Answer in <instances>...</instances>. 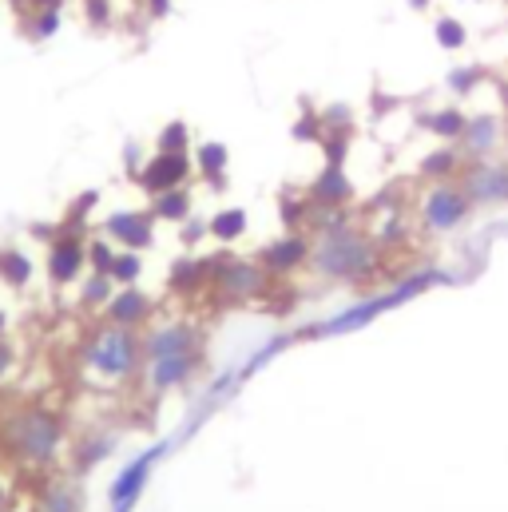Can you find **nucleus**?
I'll return each mask as SVG.
<instances>
[{"mask_svg": "<svg viewBox=\"0 0 508 512\" xmlns=\"http://www.w3.org/2000/svg\"><path fill=\"white\" fill-rule=\"evenodd\" d=\"M501 139H505V131H501V120H497V116H473V120L465 124L461 147H465L473 159H485V155L497 151Z\"/></svg>", "mask_w": 508, "mask_h": 512, "instance_id": "obj_17", "label": "nucleus"}, {"mask_svg": "<svg viewBox=\"0 0 508 512\" xmlns=\"http://www.w3.org/2000/svg\"><path fill=\"white\" fill-rule=\"evenodd\" d=\"M0 278L8 286H24L32 278V262L24 251H0Z\"/></svg>", "mask_w": 508, "mask_h": 512, "instance_id": "obj_26", "label": "nucleus"}, {"mask_svg": "<svg viewBox=\"0 0 508 512\" xmlns=\"http://www.w3.org/2000/svg\"><path fill=\"white\" fill-rule=\"evenodd\" d=\"M278 211H282V223H290V231H298L314 207H310L306 199H286V195H282V207H278Z\"/></svg>", "mask_w": 508, "mask_h": 512, "instance_id": "obj_33", "label": "nucleus"}, {"mask_svg": "<svg viewBox=\"0 0 508 512\" xmlns=\"http://www.w3.org/2000/svg\"><path fill=\"white\" fill-rule=\"evenodd\" d=\"M155 203H151V215L155 219H167V223H183L187 215H191V195L183 191V187H171V191H159V195H151Z\"/></svg>", "mask_w": 508, "mask_h": 512, "instance_id": "obj_20", "label": "nucleus"}, {"mask_svg": "<svg viewBox=\"0 0 508 512\" xmlns=\"http://www.w3.org/2000/svg\"><path fill=\"white\" fill-rule=\"evenodd\" d=\"M433 274H425V278H417V282H405L401 290H393V294H385V298H374V302H362V306H354V310H346L342 318H334L330 326H322L326 334H342V330H350V326H362V322H370L374 314H381V310H389V306H397V302H405L409 294H417L425 282H429Z\"/></svg>", "mask_w": 508, "mask_h": 512, "instance_id": "obj_14", "label": "nucleus"}, {"mask_svg": "<svg viewBox=\"0 0 508 512\" xmlns=\"http://www.w3.org/2000/svg\"><path fill=\"white\" fill-rule=\"evenodd\" d=\"M147 12L159 20V16H167V12H171V0H147Z\"/></svg>", "mask_w": 508, "mask_h": 512, "instance_id": "obj_40", "label": "nucleus"}, {"mask_svg": "<svg viewBox=\"0 0 508 512\" xmlns=\"http://www.w3.org/2000/svg\"><path fill=\"white\" fill-rule=\"evenodd\" d=\"M112 453V437H100V441H92L84 453H80V465H96V461H104Z\"/></svg>", "mask_w": 508, "mask_h": 512, "instance_id": "obj_35", "label": "nucleus"}, {"mask_svg": "<svg viewBox=\"0 0 508 512\" xmlns=\"http://www.w3.org/2000/svg\"><path fill=\"white\" fill-rule=\"evenodd\" d=\"M314 270L326 274V278H338V282H366L378 274V251L374 243L346 227L342 215H330L322 219V231H318V243H314Z\"/></svg>", "mask_w": 508, "mask_h": 512, "instance_id": "obj_1", "label": "nucleus"}, {"mask_svg": "<svg viewBox=\"0 0 508 512\" xmlns=\"http://www.w3.org/2000/svg\"><path fill=\"white\" fill-rule=\"evenodd\" d=\"M108 274H112V282H120V286H135V278L143 274V258H139V251H120Z\"/></svg>", "mask_w": 508, "mask_h": 512, "instance_id": "obj_28", "label": "nucleus"}, {"mask_svg": "<svg viewBox=\"0 0 508 512\" xmlns=\"http://www.w3.org/2000/svg\"><path fill=\"white\" fill-rule=\"evenodd\" d=\"M88 266V247L80 243V235H56L52 239V251H48V274L52 282L68 286L80 278V270Z\"/></svg>", "mask_w": 508, "mask_h": 512, "instance_id": "obj_12", "label": "nucleus"}, {"mask_svg": "<svg viewBox=\"0 0 508 512\" xmlns=\"http://www.w3.org/2000/svg\"><path fill=\"white\" fill-rule=\"evenodd\" d=\"M505 139H508V131H505Z\"/></svg>", "mask_w": 508, "mask_h": 512, "instance_id": "obj_46", "label": "nucleus"}, {"mask_svg": "<svg viewBox=\"0 0 508 512\" xmlns=\"http://www.w3.org/2000/svg\"><path fill=\"white\" fill-rule=\"evenodd\" d=\"M469 211H473V203H469V195H465V187L461 183H433L429 187V195L421 199V219H425V227L429 231H457L465 219H469Z\"/></svg>", "mask_w": 508, "mask_h": 512, "instance_id": "obj_5", "label": "nucleus"}, {"mask_svg": "<svg viewBox=\"0 0 508 512\" xmlns=\"http://www.w3.org/2000/svg\"><path fill=\"white\" fill-rule=\"evenodd\" d=\"M104 235L112 243H124L127 251H143L155 239V215L151 211H116V215H108Z\"/></svg>", "mask_w": 508, "mask_h": 512, "instance_id": "obj_9", "label": "nucleus"}, {"mask_svg": "<svg viewBox=\"0 0 508 512\" xmlns=\"http://www.w3.org/2000/svg\"><path fill=\"white\" fill-rule=\"evenodd\" d=\"M310 251H314V247H310V243H306L298 231H290V235L274 239L270 247H262V255H258V266H262L270 278H282V274H290V270L306 266Z\"/></svg>", "mask_w": 508, "mask_h": 512, "instance_id": "obj_11", "label": "nucleus"}, {"mask_svg": "<svg viewBox=\"0 0 508 512\" xmlns=\"http://www.w3.org/2000/svg\"><path fill=\"white\" fill-rule=\"evenodd\" d=\"M167 282H171V290H183V294L199 290L203 282H211V274H207V258H179V262L171 266Z\"/></svg>", "mask_w": 508, "mask_h": 512, "instance_id": "obj_19", "label": "nucleus"}, {"mask_svg": "<svg viewBox=\"0 0 508 512\" xmlns=\"http://www.w3.org/2000/svg\"><path fill=\"white\" fill-rule=\"evenodd\" d=\"M84 8H88V20H92L96 28H104V24L112 20V4H108V0H84Z\"/></svg>", "mask_w": 508, "mask_h": 512, "instance_id": "obj_36", "label": "nucleus"}, {"mask_svg": "<svg viewBox=\"0 0 508 512\" xmlns=\"http://www.w3.org/2000/svg\"><path fill=\"white\" fill-rule=\"evenodd\" d=\"M433 36H437V44L449 48V52H457V48L469 44V28H465L457 16H441V20L433 24Z\"/></svg>", "mask_w": 508, "mask_h": 512, "instance_id": "obj_27", "label": "nucleus"}, {"mask_svg": "<svg viewBox=\"0 0 508 512\" xmlns=\"http://www.w3.org/2000/svg\"><path fill=\"white\" fill-rule=\"evenodd\" d=\"M247 211L243 207H227V211H219L211 223H207V231L219 239V243H235V239H243L247 235Z\"/></svg>", "mask_w": 508, "mask_h": 512, "instance_id": "obj_23", "label": "nucleus"}, {"mask_svg": "<svg viewBox=\"0 0 508 512\" xmlns=\"http://www.w3.org/2000/svg\"><path fill=\"white\" fill-rule=\"evenodd\" d=\"M187 175H191V159H187V151H155V155L135 171V179H139V187H143L147 195L183 187Z\"/></svg>", "mask_w": 508, "mask_h": 512, "instance_id": "obj_7", "label": "nucleus"}, {"mask_svg": "<svg viewBox=\"0 0 508 512\" xmlns=\"http://www.w3.org/2000/svg\"><path fill=\"white\" fill-rule=\"evenodd\" d=\"M167 453V445H155V449H147L143 457H135L131 465H127L124 473L112 481V505L116 512H131V505L139 501V493H143V485H147V477H151V469H155V461Z\"/></svg>", "mask_w": 508, "mask_h": 512, "instance_id": "obj_8", "label": "nucleus"}, {"mask_svg": "<svg viewBox=\"0 0 508 512\" xmlns=\"http://www.w3.org/2000/svg\"><path fill=\"white\" fill-rule=\"evenodd\" d=\"M350 135H354V128H326L322 135H318V147L326 151V163H346V155H350Z\"/></svg>", "mask_w": 508, "mask_h": 512, "instance_id": "obj_25", "label": "nucleus"}, {"mask_svg": "<svg viewBox=\"0 0 508 512\" xmlns=\"http://www.w3.org/2000/svg\"><path fill=\"white\" fill-rule=\"evenodd\" d=\"M421 124L433 131L437 139H461L465 135V124H469V116L461 112V108H437V112H429V116H421Z\"/></svg>", "mask_w": 508, "mask_h": 512, "instance_id": "obj_21", "label": "nucleus"}, {"mask_svg": "<svg viewBox=\"0 0 508 512\" xmlns=\"http://www.w3.org/2000/svg\"><path fill=\"white\" fill-rule=\"evenodd\" d=\"M143 362V338L127 326H104L84 354V366L104 382H124Z\"/></svg>", "mask_w": 508, "mask_h": 512, "instance_id": "obj_2", "label": "nucleus"}, {"mask_svg": "<svg viewBox=\"0 0 508 512\" xmlns=\"http://www.w3.org/2000/svg\"><path fill=\"white\" fill-rule=\"evenodd\" d=\"M0 330H4V314H0Z\"/></svg>", "mask_w": 508, "mask_h": 512, "instance_id": "obj_45", "label": "nucleus"}, {"mask_svg": "<svg viewBox=\"0 0 508 512\" xmlns=\"http://www.w3.org/2000/svg\"><path fill=\"white\" fill-rule=\"evenodd\" d=\"M4 433H8V449L28 465H48L64 437L56 413H48V409H20Z\"/></svg>", "mask_w": 508, "mask_h": 512, "instance_id": "obj_3", "label": "nucleus"}, {"mask_svg": "<svg viewBox=\"0 0 508 512\" xmlns=\"http://www.w3.org/2000/svg\"><path fill=\"white\" fill-rule=\"evenodd\" d=\"M187 350H199V334L183 322H171V326H159L143 338V362L147 358H163V354H187Z\"/></svg>", "mask_w": 508, "mask_h": 512, "instance_id": "obj_15", "label": "nucleus"}, {"mask_svg": "<svg viewBox=\"0 0 508 512\" xmlns=\"http://www.w3.org/2000/svg\"><path fill=\"white\" fill-rule=\"evenodd\" d=\"M461 187H465V195H469L473 207H497V203H508V163L473 159L469 167H461Z\"/></svg>", "mask_w": 508, "mask_h": 512, "instance_id": "obj_6", "label": "nucleus"}, {"mask_svg": "<svg viewBox=\"0 0 508 512\" xmlns=\"http://www.w3.org/2000/svg\"><path fill=\"white\" fill-rule=\"evenodd\" d=\"M40 512H80V493L64 481H52L40 493Z\"/></svg>", "mask_w": 508, "mask_h": 512, "instance_id": "obj_24", "label": "nucleus"}, {"mask_svg": "<svg viewBox=\"0 0 508 512\" xmlns=\"http://www.w3.org/2000/svg\"><path fill=\"white\" fill-rule=\"evenodd\" d=\"M88 262H92V270H96V274H108V270H112V262H116L112 243H108V239H96V243L88 247Z\"/></svg>", "mask_w": 508, "mask_h": 512, "instance_id": "obj_34", "label": "nucleus"}, {"mask_svg": "<svg viewBox=\"0 0 508 512\" xmlns=\"http://www.w3.org/2000/svg\"><path fill=\"white\" fill-rule=\"evenodd\" d=\"M326 128H354L350 108H346V104H334V108L326 112Z\"/></svg>", "mask_w": 508, "mask_h": 512, "instance_id": "obj_37", "label": "nucleus"}, {"mask_svg": "<svg viewBox=\"0 0 508 512\" xmlns=\"http://www.w3.org/2000/svg\"><path fill=\"white\" fill-rule=\"evenodd\" d=\"M96 199H100V195H96V191H88V195H80V199H76V207H72V215H76V219H80V215H88V211H92V203H96Z\"/></svg>", "mask_w": 508, "mask_h": 512, "instance_id": "obj_39", "label": "nucleus"}, {"mask_svg": "<svg viewBox=\"0 0 508 512\" xmlns=\"http://www.w3.org/2000/svg\"><path fill=\"white\" fill-rule=\"evenodd\" d=\"M104 310H108V322H112V326L135 330V326H143V322L151 318V298H147L143 290H135V286H124L120 294H112V302H108Z\"/></svg>", "mask_w": 508, "mask_h": 512, "instance_id": "obj_16", "label": "nucleus"}, {"mask_svg": "<svg viewBox=\"0 0 508 512\" xmlns=\"http://www.w3.org/2000/svg\"><path fill=\"white\" fill-rule=\"evenodd\" d=\"M227 163H231L227 143L207 139V143H199V147H195V167L211 179V187H223V183H227Z\"/></svg>", "mask_w": 508, "mask_h": 512, "instance_id": "obj_18", "label": "nucleus"}, {"mask_svg": "<svg viewBox=\"0 0 508 512\" xmlns=\"http://www.w3.org/2000/svg\"><path fill=\"white\" fill-rule=\"evenodd\" d=\"M60 8H36L32 12V20H28V36L32 40H48V36H56L60 32Z\"/></svg>", "mask_w": 508, "mask_h": 512, "instance_id": "obj_29", "label": "nucleus"}, {"mask_svg": "<svg viewBox=\"0 0 508 512\" xmlns=\"http://www.w3.org/2000/svg\"><path fill=\"white\" fill-rule=\"evenodd\" d=\"M203 235H211L203 223H187V227H183V243H187V247H191V243H199Z\"/></svg>", "mask_w": 508, "mask_h": 512, "instance_id": "obj_38", "label": "nucleus"}, {"mask_svg": "<svg viewBox=\"0 0 508 512\" xmlns=\"http://www.w3.org/2000/svg\"><path fill=\"white\" fill-rule=\"evenodd\" d=\"M12 4H20V8H60V0H12Z\"/></svg>", "mask_w": 508, "mask_h": 512, "instance_id": "obj_41", "label": "nucleus"}, {"mask_svg": "<svg viewBox=\"0 0 508 512\" xmlns=\"http://www.w3.org/2000/svg\"><path fill=\"white\" fill-rule=\"evenodd\" d=\"M112 274H92L88 282H84V290H80V298H84V306H108L112 302Z\"/></svg>", "mask_w": 508, "mask_h": 512, "instance_id": "obj_30", "label": "nucleus"}, {"mask_svg": "<svg viewBox=\"0 0 508 512\" xmlns=\"http://www.w3.org/2000/svg\"><path fill=\"white\" fill-rule=\"evenodd\" d=\"M425 4H429V0H413V8H425Z\"/></svg>", "mask_w": 508, "mask_h": 512, "instance_id": "obj_44", "label": "nucleus"}, {"mask_svg": "<svg viewBox=\"0 0 508 512\" xmlns=\"http://www.w3.org/2000/svg\"><path fill=\"white\" fill-rule=\"evenodd\" d=\"M191 147V128L183 120H171L159 131V151H187Z\"/></svg>", "mask_w": 508, "mask_h": 512, "instance_id": "obj_31", "label": "nucleus"}, {"mask_svg": "<svg viewBox=\"0 0 508 512\" xmlns=\"http://www.w3.org/2000/svg\"><path fill=\"white\" fill-rule=\"evenodd\" d=\"M421 175H429L433 183H449L453 175H461V155L453 147H437L421 159Z\"/></svg>", "mask_w": 508, "mask_h": 512, "instance_id": "obj_22", "label": "nucleus"}, {"mask_svg": "<svg viewBox=\"0 0 508 512\" xmlns=\"http://www.w3.org/2000/svg\"><path fill=\"white\" fill-rule=\"evenodd\" d=\"M4 505H8V489H4V481H0V512H4Z\"/></svg>", "mask_w": 508, "mask_h": 512, "instance_id": "obj_43", "label": "nucleus"}, {"mask_svg": "<svg viewBox=\"0 0 508 512\" xmlns=\"http://www.w3.org/2000/svg\"><path fill=\"white\" fill-rule=\"evenodd\" d=\"M8 366H12V350H8V346H0V378L8 374Z\"/></svg>", "mask_w": 508, "mask_h": 512, "instance_id": "obj_42", "label": "nucleus"}, {"mask_svg": "<svg viewBox=\"0 0 508 512\" xmlns=\"http://www.w3.org/2000/svg\"><path fill=\"white\" fill-rule=\"evenodd\" d=\"M207 274L219 290V302H231V306H243V302H254L270 290V274L262 266H254L247 258H231V255H219V258H207Z\"/></svg>", "mask_w": 508, "mask_h": 512, "instance_id": "obj_4", "label": "nucleus"}, {"mask_svg": "<svg viewBox=\"0 0 508 512\" xmlns=\"http://www.w3.org/2000/svg\"><path fill=\"white\" fill-rule=\"evenodd\" d=\"M354 199V187H350V175L338 167V163H326L314 179V191H310V207L318 211H342L346 203Z\"/></svg>", "mask_w": 508, "mask_h": 512, "instance_id": "obj_13", "label": "nucleus"}, {"mask_svg": "<svg viewBox=\"0 0 508 512\" xmlns=\"http://www.w3.org/2000/svg\"><path fill=\"white\" fill-rule=\"evenodd\" d=\"M477 84H481V68H453V72H449V88H453L457 96L477 92Z\"/></svg>", "mask_w": 508, "mask_h": 512, "instance_id": "obj_32", "label": "nucleus"}, {"mask_svg": "<svg viewBox=\"0 0 508 512\" xmlns=\"http://www.w3.org/2000/svg\"><path fill=\"white\" fill-rule=\"evenodd\" d=\"M199 370V350L187 354H163V358H147V382L155 393H167L175 385H187Z\"/></svg>", "mask_w": 508, "mask_h": 512, "instance_id": "obj_10", "label": "nucleus"}]
</instances>
